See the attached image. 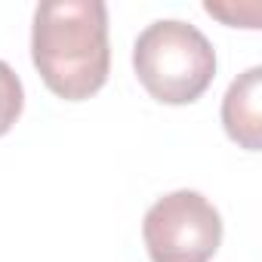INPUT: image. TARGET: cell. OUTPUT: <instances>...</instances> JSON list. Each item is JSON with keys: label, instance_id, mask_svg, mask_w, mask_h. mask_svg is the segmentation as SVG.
I'll return each instance as SVG.
<instances>
[{"label": "cell", "instance_id": "5", "mask_svg": "<svg viewBox=\"0 0 262 262\" xmlns=\"http://www.w3.org/2000/svg\"><path fill=\"white\" fill-rule=\"evenodd\" d=\"M22 105H25L22 80L4 59H0V136H7L16 126V120L22 114Z\"/></svg>", "mask_w": 262, "mask_h": 262}, {"label": "cell", "instance_id": "2", "mask_svg": "<svg viewBox=\"0 0 262 262\" xmlns=\"http://www.w3.org/2000/svg\"><path fill=\"white\" fill-rule=\"evenodd\" d=\"M133 68L145 93L164 105L198 102L216 77V50L188 22H151L133 43Z\"/></svg>", "mask_w": 262, "mask_h": 262}, {"label": "cell", "instance_id": "1", "mask_svg": "<svg viewBox=\"0 0 262 262\" xmlns=\"http://www.w3.org/2000/svg\"><path fill=\"white\" fill-rule=\"evenodd\" d=\"M31 59L50 93L65 102L96 96L111 71L102 0H43L34 10Z\"/></svg>", "mask_w": 262, "mask_h": 262}, {"label": "cell", "instance_id": "4", "mask_svg": "<svg viewBox=\"0 0 262 262\" xmlns=\"http://www.w3.org/2000/svg\"><path fill=\"white\" fill-rule=\"evenodd\" d=\"M222 126L225 133L247 151L262 148V68L244 71L231 80L222 99Z\"/></svg>", "mask_w": 262, "mask_h": 262}, {"label": "cell", "instance_id": "3", "mask_svg": "<svg viewBox=\"0 0 262 262\" xmlns=\"http://www.w3.org/2000/svg\"><path fill=\"white\" fill-rule=\"evenodd\" d=\"M151 262H210L222 244V216L201 191H170L158 198L142 222Z\"/></svg>", "mask_w": 262, "mask_h": 262}]
</instances>
